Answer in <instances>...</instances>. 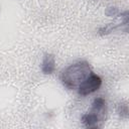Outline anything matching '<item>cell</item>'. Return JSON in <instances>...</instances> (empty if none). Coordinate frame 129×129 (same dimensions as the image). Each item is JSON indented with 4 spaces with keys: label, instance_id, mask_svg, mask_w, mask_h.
<instances>
[{
    "label": "cell",
    "instance_id": "3",
    "mask_svg": "<svg viewBox=\"0 0 129 129\" xmlns=\"http://www.w3.org/2000/svg\"><path fill=\"white\" fill-rule=\"evenodd\" d=\"M102 86V79L100 76L96 74H91L79 87H78V93L81 96H88L100 89Z\"/></svg>",
    "mask_w": 129,
    "mask_h": 129
},
{
    "label": "cell",
    "instance_id": "6",
    "mask_svg": "<svg viewBox=\"0 0 129 129\" xmlns=\"http://www.w3.org/2000/svg\"><path fill=\"white\" fill-rule=\"evenodd\" d=\"M128 105L127 103H121L118 106V113L122 118H128Z\"/></svg>",
    "mask_w": 129,
    "mask_h": 129
},
{
    "label": "cell",
    "instance_id": "4",
    "mask_svg": "<svg viewBox=\"0 0 129 129\" xmlns=\"http://www.w3.org/2000/svg\"><path fill=\"white\" fill-rule=\"evenodd\" d=\"M55 71V58L51 53H45L41 62V72L44 75H50Z\"/></svg>",
    "mask_w": 129,
    "mask_h": 129
},
{
    "label": "cell",
    "instance_id": "5",
    "mask_svg": "<svg viewBox=\"0 0 129 129\" xmlns=\"http://www.w3.org/2000/svg\"><path fill=\"white\" fill-rule=\"evenodd\" d=\"M122 26L127 27L128 26V20H122L119 23H109L99 28L98 33L100 35H107L110 34L116 30H122Z\"/></svg>",
    "mask_w": 129,
    "mask_h": 129
},
{
    "label": "cell",
    "instance_id": "1",
    "mask_svg": "<svg viewBox=\"0 0 129 129\" xmlns=\"http://www.w3.org/2000/svg\"><path fill=\"white\" fill-rule=\"evenodd\" d=\"M91 66L86 60H80L67 67L60 74L62 85L69 90L78 89V87L92 74Z\"/></svg>",
    "mask_w": 129,
    "mask_h": 129
},
{
    "label": "cell",
    "instance_id": "7",
    "mask_svg": "<svg viewBox=\"0 0 129 129\" xmlns=\"http://www.w3.org/2000/svg\"><path fill=\"white\" fill-rule=\"evenodd\" d=\"M105 14L108 15V16H111V17H113V16L118 17V15L120 14V12H119L118 8H116V7H108L106 9V11H105Z\"/></svg>",
    "mask_w": 129,
    "mask_h": 129
},
{
    "label": "cell",
    "instance_id": "2",
    "mask_svg": "<svg viewBox=\"0 0 129 129\" xmlns=\"http://www.w3.org/2000/svg\"><path fill=\"white\" fill-rule=\"evenodd\" d=\"M106 114L107 103L105 99L99 97L93 101L91 110L82 116L81 121L87 128H100L106 119Z\"/></svg>",
    "mask_w": 129,
    "mask_h": 129
}]
</instances>
